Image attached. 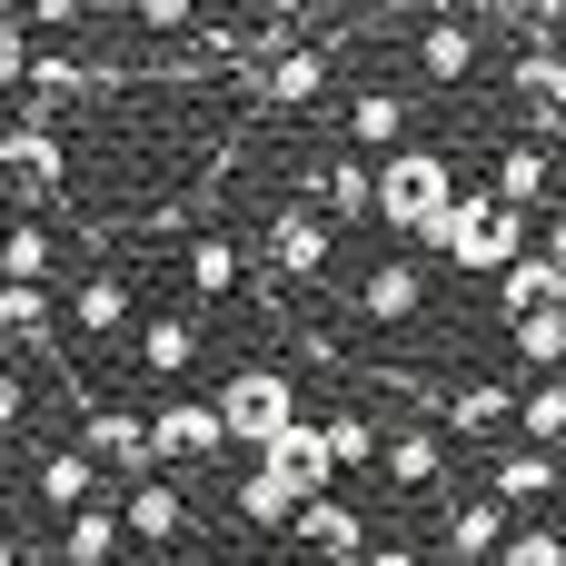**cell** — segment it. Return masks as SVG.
<instances>
[{
	"label": "cell",
	"mask_w": 566,
	"mask_h": 566,
	"mask_svg": "<svg viewBox=\"0 0 566 566\" xmlns=\"http://www.w3.org/2000/svg\"><path fill=\"white\" fill-rule=\"evenodd\" d=\"M20 80H30V20L0 10V90H20Z\"/></svg>",
	"instance_id": "e575fe53"
},
{
	"label": "cell",
	"mask_w": 566,
	"mask_h": 566,
	"mask_svg": "<svg viewBox=\"0 0 566 566\" xmlns=\"http://www.w3.org/2000/svg\"><path fill=\"white\" fill-rule=\"evenodd\" d=\"M488 566H566V537L557 527H507V547H497Z\"/></svg>",
	"instance_id": "836d02e7"
},
{
	"label": "cell",
	"mask_w": 566,
	"mask_h": 566,
	"mask_svg": "<svg viewBox=\"0 0 566 566\" xmlns=\"http://www.w3.org/2000/svg\"><path fill=\"white\" fill-rule=\"evenodd\" d=\"M497 547H507V507H497V497H458V507H448V557L488 566Z\"/></svg>",
	"instance_id": "44dd1931"
},
{
	"label": "cell",
	"mask_w": 566,
	"mask_h": 566,
	"mask_svg": "<svg viewBox=\"0 0 566 566\" xmlns=\"http://www.w3.org/2000/svg\"><path fill=\"white\" fill-rule=\"evenodd\" d=\"M239 279H249V259H239V239H219V229H199V239H189V289H199V298H229Z\"/></svg>",
	"instance_id": "484cf974"
},
{
	"label": "cell",
	"mask_w": 566,
	"mask_h": 566,
	"mask_svg": "<svg viewBox=\"0 0 566 566\" xmlns=\"http://www.w3.org/2000/svg\"><path fill=\"white\" fill-rule=\"evenodd\" d=\"M259 468H269V478H279L298 507H308V497H328V478H338V468H328V438H318V418H298L279 448H259Z\"/></svg>",
	"instance_id": "8fae6325"
},
{
	"label": "cell",
	"mask_w": 566,
	"mask_h": 566,
	"mask_svg": "<svg viewBox=\"0 0 566 566\" xmlns=\"http://www.w3.org/2000/svg\"><path fill=\"white\" fill-rule=\"evenodd\" d=\"M50 259H60V239H50L40 219H20V229L0 239V279H10V289H40V279H50Z\"/></svg>",
	"instance_id": "f1b7e54d"
},
{
	"label": "cell",
	"mask_w": 566,
	"mask_h": 566,
	"mask_svg": "<svg viewBox=\"0 0 566 566\" xmlns=\"http://www.w3.org/2000/svg\"><path fill=\"white\" fill-rule=\"evenodd\" d=\"M209 408H219L229 448H279V438L298 428V378H289V368H239Z\"/></svg>",
	"instance_id": "3957f363"
},
{
	"label": "cell",
	"mask_w": 566,
	"mask_h": 566,
	"mask_svg": "<svg viewBox=\"0 0 566 566\" xmlns=\"http://www.w3.org/2000/svg\"><path fill=\"white\" fill-rule=\"evenodd\" d=\"M428 249H448L468 279H497L507 259H527V249H537V229H527L517 209H497L488 189H458V209L438 219V239H428Z\"/></svg>",
	"instance_id": "7a4b0ae2"
},
{
	"label": "cell",
	"mask_w": 566,
	"mask_h": 566,
	"mask_svg": "<svg viewBox=\"0 0 566 566\" xmlns=\"http://www.w3.org/2000/svg\"><path fill=\"white\" fill-rule=\"evenodd\" d=\"M50 318H60L50 289H10V279H0V338H10V348L40 358V348H50Z\"/></svg>",
	"instance_id": "83f0119b"
},
{
	"label": "cell",
	"mask_w": 566,
	"mask_h": 566,
	"mask_svg": "<svg viewBox=\"0 0 566 566\" xmlns=\"http://www.w3.org/2000/svg\"><path fill=\"white\" fill-rule=\"evenodd\" d=\"M318 90H328V50H318V40H298V50H279L269 70H249V99H259V109H308Z\"/></svg>",
	"instance_id": "9c48e42d"
},
{
	"label": "cell",
	"mask_w": 566,
	"mask_h": 566,
	"mask_svg": "<svg viewBox=\"0 0 566 566\" xmlns=\"http://www.w3.org/2000/svg\"><path fill=\"white\" fill-rule=\"evenodd\" d=\"M497 298H507V318H547V308H566V279L547 249H527V259H507L497 269Z\"/></svg>",
	"instance_id": "e0dca14e"
},
{
	"label": "cell",
	"mask_w": 566,
	"mask_h": 566,
	"mask_svg": "<svg viewBox=\"0 0 566 566\" xmlns=\"http://www.w3.org/2000/svg\"><path fill=\"white\" fill-rule=\"evenodd\" d=\"M557 478H566V468L547 458V448H497V468H488V497H497V507H537Z\"/></svg>",
	"instance_id": "ffe728a7"
},
{
	"label": "cell",
	"mask_w": 566,
	"mask_h": 566,
	"mask_svg": "<svg viewBox=\"0 0 566 566\" xmlns=\"http://www.w3.org/2000/svg\"><path fill=\"white\" fill-rule=\"evenodd\" d=\"M60 557L70 566H119V517H109V497H90V507L60 527Z\"/></svg>",
	"instance_id": "d4e9b609"
},
{
	"label": "cell",
	"mask_w": 566,
	"mask_h": 566,
	"mask_svg": "<svg viewBox=\"0 0 566 566\" xmlns=\"http://www.w3.org/2000/svg\"><path fill=\"white\" fill-rule=\"evenodd\" d=\"M448 209H458V159H448V149L408 139V149L378 159V219H388L398 239H438Z\"/></svg>",
	"instance_id": "6da1fadb"
},
{
	"label": "cell",
	"mask_w": 566,
	"mask_h": 566,
	"mask_svg": "<svg viewBox=\"0 0 566 566\" xmlns=\"http://www.w3.org/2000/svg\"><path fill=\"white\" fill-rule=\"evenodd\" d=\"M189 358H199V318H189V308H159V318L139 328V368H149V378H179Z\"/></svg>",
	"instance_id": "cb8c5ba5"
},
{
	"label": "cell",
	"mask_w": 566,
	"mask_h": 566,
	"mask_svg": "<svg viewBox=\"0 0 566 566\" xmlns=\"http://www.w3.org/2000/svg\"><path fill=\"white\" fill-rule=\"evenodd\" d=\"M80 458H90L99 478H129V488H139V478H159V458H149V418H139V408H119V398L80 418Z\"/></svg>",
	"instance_id": "277c9868"
},
{
	"label": "cell",
	"mask_w": 566,
	"mask_h": 566,
	"mask_svg": "<svg viewBox=\"0 0 566 566\" xmlns=\"http://www.w3.org/2000/svg\"><path fill=\"white\" fill-rule=\"evenodd\" d=\"M0 566H20V547H10V527H0Z\"/></svg>",
	"instance_id": "f35d334b"
},
{
	"label": "cell",
	"mask_w": 566,
	"mask_h": 566,
	"mask_svg": "<svg viewBox=\"0 0 566 566\" xmlns=\"http://www.w3.org/2000/svg\"><path fill=\"white\" fill-rule=\"evenodd\" d=\"M139 30H189V0H139Z\"/></svg>",
	"instance_id": "d590c367"
},
{
	"label": "cell",
	"mask_w": 566,
	"mask_h": 566,
	"mask_svg": "<svg viewBox=\"0 0 566 566\" xmlns=\"http://www.w3.org/2000/svg\"><path fill=\"white\" fill-rule=\"evenodd\" d=\"M507 348L547 378V368H566V308H547V318H507Z\"/></svg>",
	"instance_id": "4dcf8cb0"
},
{
	"label": "cell",
	"mask_w": 566,
	"mask_h": 566,
	"mask_svg": "<svg viewBox=\"0 0 566 566\" xmlns=\"http://www.w3.org/2000/svg\"><path fill=\"white\" fill-rule=\"evenodd\" d=\"M60 318H70L80 338H119V328H129V279H109V269H99V279H80Z\"/></svg>",
	"instance_id": "603a6c76"
},
{
	"label": "cell",
	"mask_w": 566,
	"mask_h": 566,
	"mask_svg": "<svg viewBox=\"0 0 566 566\" xmlns=\"http://www.w3.org/2000/svg\"><path fill=\"white\" fill-rule=\"evenodd\" d=\"M40 497H50L60 517H80V507L99 497V468H90L80 448H50V458H40Z\"/></svg>",
	"instance_id": "4316f807"
},
{
	"label": "cell",
	"mask_w": 566,
	"mask_h": 566,
	"mask_svg": "<svg viewBox=\"0 0 566 566\" xmlns=\"http://www.w3.org/2000/svg\"><path fill=\"white\" fill-rule=\"evenodd\" d=\"M328 239H338V229H328L308 199L269 209V269H259V289H269V279H318V269H328Z\"/></svg>",
	"instance_id": "5b68a950"
},
{
	"label": "cell",
	"mask_w": 566,
	"mask_h": 566,
	"mask_svg": "<svg viewBox=\"0 0 566 566\" xmlns=\"http://www.w3.org/2000/svg\"><path fill=\"white\" fill-rule=\"evenodd\" d=\"M308 189H318V219H368V209H378V169H368V159H348V149H338Z\"/></svg>",
	"instance_id": "7402d4cb"
},
{
	"label": "cell",
	"mask_w": 566,
	"mask_h": 566,
	"mask_svg": "<svg viewBox=\"0 0 566 566\" xmlns=\"http://www.w3.org/2000/svg\"><path fill=\"white\" fill-rule=\"evenodd\" d=\"M239 517H249V527H289V517H298V497H289L269 468H249V478H239Z\"/></svg>",
	"instance_id": "d6a6232c"
},
{
	"label": "cell",
	"mask_w": 566,
	"mask_h": 566,
	"mask_svg": "<svg viewBox=\"0 0 566 566\" xmlns=\"http://www.w3.org/2000/svg\"><path fill=\"white\" fill-rule=\"evenodd\" d=\"M507 90L527 99V119H566V50L557 40H517L507 50Z\"/></svg>",
	"instance_id": "7c38bea8"
},
{
	"label": "cell",
	"mask_w": 566,
	"mask_h": 566,
	"mask_svg": "<svg viewBox=\"0 0 566 566\" xmlns=\"http://www.w3.org/2000/svg\"><path fill=\"white\" fill-rule=\"evenodd\" d=\"M537 249L557 259V279H566V209H557V219H547V229H537Z\"/></svg>",
	"instance_id": "8d00e7d4"
},
{
	"label": "cell",
	"mask_w": 566,
	"mask_h": 566,
	"mask_svg": "<svg viewBox=\"0 0 566 566\" xmlns=\"http://www.w3.org/2000/svg\"><path fill=\"white\" fill-rule=\"evenodd\" d=\"M358 318H378V328H408L418 308H428V269L418 259H378L368 279H358V298H348Z\"/></svg>",
	"instance_id": "30bf717a"
},
{
	"label": "cell",
	"mask_w": 566,
	"mask_h": 566,
	"mask_svg": "<svg viewBox=\"0 0 566 566\" xmlns=\"http://www.w3.org/2000/svg\"><path fill=\"white\" fill-rule=\"evenodd\" d=\"M189 527V497H179V478H139L129 488V507H119V537H139V547H169Z\"/></svg>",
	"instance_id": "5bb4252c"
},
{
	"label": "cell",
	"mask_w": 566,
	"mask_h": 566,
	"mask_svg": "<svg viewBox=\"0 0 566 566\" xmlns=\"http://www.w3.org/2000/svg\"><path fill=\"white\" fill-rule=\"evenodd\" d=\"M219 448H229V428H219L209 398H169V408L149 418V458H159V478H169V468H199V458H219Z\"/></svg>",
	"instance_id": "8992f818"
},
{
	"label": "cell",
	"mask_w": 566,
	"mask_h": 566,
	"mask_svg": "<svg viewBox=\"0 0 566 566\" xmlns=\"http://www.w3.org/2000/svg\"><path fill=\"white\" fill-rule=\"evenodd\" d=\"M358 566H428V557H418V547H368Z\"/></svg>",
	"instance_id": "74e56055"
},
{
	"label": "cell",
	"mask_w": 566,
	"mask_h": 566,
	"mask_svg": "<svg viewBox=\"0 0 566 566\" xmlns=\"http://www.w3.org/2000/svg\"><path fill=\"white\" fill-rule=\"evenodd\" d=\"M438 418H448V428H458V438H497V428H507V418H517V398H507V388H497V378H458V388H448V398H438Z\"/></svg>",
	"instance_id": "ac0fdd59"
},
{
	"label": "cell",
	"mask_w": 566,
	"mask_h": 566,
	"mask_svg": "<svg viewBox=\"0 0 566 566\" xmlns=\"http://www.w3.org/2000/svg\"><path fill=\"white\" fill-rule=\"evenodd\" d=\"M0 169H10V189H20L30 209H50V199H60V179H70V149H60V129L20 119V129H0Z\"/></svg>",
	"instance_id": "52a82bcc"
},
{
	"label": "cell",
	"mask_w": 566,
	"mask_h": 566,
	"mask_svg": "<svg viewBox=\"0 0 566 566\" xmlns=\"http://www.w3.org/2000/svg\"><path fill=\"white\" fill-rule=\"evenodd\" d=\"M378 468L398 478V497H438V478H448V448H438L428 428H398V438L378 448Z\"/></svg>",
	"instance_id": "d6986e66"
},
{
	"label": "cell",
	"mask_w": 566,
	"mask_h": 566,
	"mask_svg": "<svg viewBox=\"0 0 566 566\" xmlns=\"http://www.w3.org/2000/svg\"><path fill=\"white\" fill-rule=\"evenodd\" d=\"M547 189H557V159H547V149H537V139H507V149H497V189H488V199H497V209H517V219H527V209H537V199H547Z\"/></svg>",
	"instance_id": "2e32d148"
},
{
	"label": "cell",
	"mask_w": 566,
	"mask_h": 566,
	"mask_svg": "<svg viewBox=\"0 0 566 566\" xmlns=\"http://www.w3.org/2000/svg\"><path fill=\"white\" fill-rule=\"evenodd\" d=\"M478 30H488V20H468V10L418 20V70H428V90H448V80H468V70H478Z\"/></svg>",
	"instance_id": "4fadbf2b"
},
{
	"label": "cell",
	"mask_w": 566,
	"mask_h": 566,
	"mask_svg": "<svg viewBox=\"0 0 566 566\" xmlns=\"http://www.w3.org/2000/svg\"><path fill=\"white\" fill-rule=\"evenodd\" d=\"M517 428H527V448L557 458V438H566V378H537V388L517 398Z\"/></svg>",
	"instance_id": "1f68e13d"
},
{
	"label": "cell",
	"mask_w": 566,
	"mask_h": 566,
	"mask_svg": "<svg viewBox=\"0 0 566 566\" xmlns=\"http://www.w3.org/2000/svg\"><path fill=\"white\" fill-rule=\"evenodd\" d=\"M358 149H378V159L408 149V90H358V99H348V159H358Z\"/></svg>",
	"instance_id": "9a60e30c"
},
{
	"label": "cell",
	"mask_w": 566,
	"mask_h": 566,
	"mask_svg": "<svg viewBox=\"0 0 566 566\" xmlns=\"http://www.w3.org/2000/svg\"><path fill=\"white\" fill-rule=\"evenodd\" d=\"M289 527H298V547H308L318 566H358V557H368V517H358L348 497H308Z\"/></svg>",
	"instance_id": "ba28073f"
},
{
	"label": "cell",
	"mask_w": 566,
	"mask_h": 566,
	"mask_svg": "<svg viewBox=\"0 0 566 566\" xmlns=\"http://www.w3.org/2000/svg\"><path fill=\"white\" fill-rule=\"evenodd\" d=\"M318 438H328V468H378V418H358V408H338V418H318Z\"/></svg>",
	"instance_id": "f546056e"
}]
</instances>
